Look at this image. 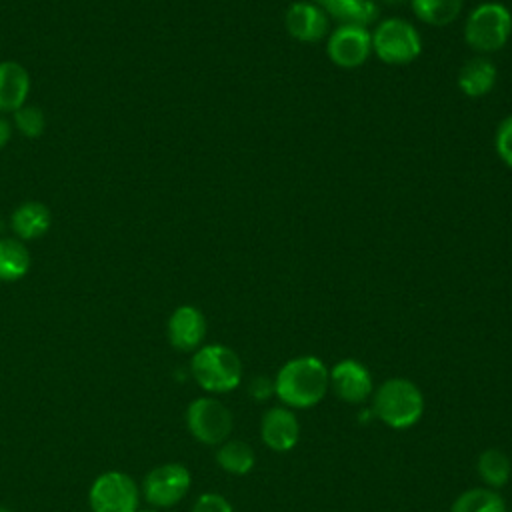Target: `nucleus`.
<instances>
[{"label":"nucleus","instance_id":"a878e982","mask_svg":"<svg viewBox=\"0 0 512 512\" xmlns=\"http://www.w3.org/2000/svg\"><path fill=\"white\" fill-rule=\"evenodd\" d=\"M250 394L256 398V400H264L268 396L274 394V380L270 378H264V376H256L250 384Z\"/></svg>","mask_w":512,"mask_h":512},{"label":"nucleus","instance_id":"dca6fc26","mask_svg":"<svg viewBox=\"0 0 512 512\" xmlns=\"http://www.w3.org/2000/svg\"><path fill=\"white\" fill-rule=\"evenodd\" d=\"M496 84V66L482 56L470 58L458 72V88L472 98L488 94Z\"/></svg>","mask_w":512,"mask_h":512},{"label":"nucleus","instance_id":"9d476101","mask_svg":"<svg viewBox=\"0 0 512 512\" xmlns=\"http://www.w3.org/2000/svg\"><path fill=\"white\" fill-rule=\"evenodd\" d=\"M332 392L348 404H362L374 394V382L368 368L354 360L344 358L328 370Z\"/></svg>","mask_w":512,"mask_h":512},{"label":"nucleus","instance_id":"a211bd4d","mask_svg":"<svg viewBox=\"0 0 512 512\" xmlns=\"http://www.w3.org/2000/svg\"><path fill=\"white\" fill-rule=\"evenodd\" d=\"M476 470L480 480L494 490L508 484L512 474V462L508 454L502 452L500 448H486L480 452L476 460Z\"/></svg>","mask_w":512,"mask_h":512},{"label":"nucleus","instance_id":"6e6552de","mask_svg":"<svg viewBox=\"0 0 512 512\" xmlns=\"http://www.w3.org/2000/svg\"><path fill=\"white\" fill-rule=\"evenodd\" d=\"M190 482V472L182 464L170 462L156 466L144 478V498L156 508L174 506L188 494Z\"/></svg>","mask_w":512,"mask_h":512},{"label":"nucleus","instance_id":"4be33fe9","mask_svg":"<svg viewBox=\"0 0 512 512\" xmlns=\"http://www.w3.org/2000/svg\"><path fill=\"white\" fill-rule=\"evenodd\" d=\"M414 14L430 26H448L456 20L464 0H410Z\"/></svg>","mask_w":512,"mask_h":512},{"label":"nucleus","instance_id":"f03ea898","mask_svg":"<svg viewBox=\"0 0 512 512\" xmlns=\"http://www.w3.org/2000/svg\"><path fill=\"white\" fill-rule=\"evenodd\" d=\"M374 414L388 428L404 430L424 414V394L408 378H388L372 394Z\"/></svg>","mask_w":512,"mask_h":512},{"label":"nucleus","instance_id":"b1692460","mask_svg":"<svg viewBox=\"0 0 512 512\" xmlns=\"http://www.w3.org/2000/svg\"><path fill=\"white\" fill-rule=\"evenodd\" d=\"M496 152L512 168V116L504 118L496 130Z\"/></svg>","mask_w":512,"mask_h":512},{"label":"nucleus","instance_id":"7ed1b4c3","mask_svg":"<svg viewBox=\"0 0 512 512\" xmlns=\"http://www.w3.org/2000/svg\"><path fill=\"white\" fill-rule=\"evenodd\" d=\"M194 380L206 392L224 394L242 382V362L238 354L224 344H208L194 352L190 362Z\"/></svg>","mask_w":512,"mask_h":512},{"label":"nucleus","instance_id":"f257e3e1","mask_svg":"<svg viewBox=\"0 0 512 512\" xmlns=\"http://www.w3.org/2000/svg\"><path fill=\"white\" fill-rule=\"evenodd\" d=\"M326 364L316 356L288 360L274 378V396L288 408H312L328 392Z\"/></svg>","mask_w":512,"mask_h":512},{"label":"nucleus","instance_id":"6ab92c4d","mask_svg":"<svg viewBox=\"0 0 512 512\" xmlns=\"http://www.w3.org/2000/svg\"><path fill=\"white\" fill-rule=\"evenodd\" d=\"M30 270V252L16 238H0V280L14 282Z\"/></svg>","mask_w":512,"mask_h":512},{"label":"nucleus","instance_id":"aec40b11","mask_svg":"<svg viewBox=\"0 0 512 512\" xmlns=\"http://www.w3.org/2000/svg\"><path fill=\"white\" fill-rule=\"evenodd\" d=\"M254 462V450L244 440H224L222 444H218L216 464L228 474H248L254 468Z\"/></svg>","mask_w":512,"mask_h":512},{"label":"nucleus","instance_id":"20e7f679","mask_svg":"<svg viewBox=\"0 0 512 512\" xmlns=\"http://www.w3.org/2000/svg\"><path fill=\"white\" fill-rule=\"evenodd\" d=\"M512 32V14L500 2H482L466 18V44L478 52L500 50Z\"/></svg>","mask_w":512,"mask_h":512},{"label":"nucleus","instance_id":"39448f33","mask_svg":"<svg viewBox=\"0 0 512 512\" xmlns=\"http://www.w3.org/2000/svg\"><path fill=\"white\" fill-rule=\"evenodd\" d=\"M372 34V52L386 64H408L422 52L420 32L402 18L382 20Z\"/></svg>","mask_w":512,"mask_h":512},{"label":"nucleus","instance_id":"bb28decb","mask_svg":"<svg viewBox=\"0 0 512 512\" xmlns=\"http://www.w3.org/2000/svg\"><path fill=\"white\" fill-rule=\"evenodd\" d=\"M10 134H12L10 122L4 116H0V148L6 146V142L10 140Z\"/></svg>","mask_w":512,"mask_h":512},{"label":"nucleus","instance_id":"c85d7f7f","mask_svg":"<svg viewBox=\"0 0 512 512\" xmlns=\"http://www.w3.org/2000/svg\"><path fill=\"white\" fill-rule=\"evenodd\" d=\"M136 512H158V510H154V508H146V510H140V508H138Z\"/></svg>","mask_w":512,"mask_h":512},{"label":"nucleus","instance_id":"412c9836","mask_svg":"<svg viewBox=\"0 0 512 512\" xmlns=\"http://www.w3.org/2000/svg\"><path fill=\"white\" fill-rule=\"evenodd\" d=\"M450 512H506V502L488 486L468 488L452 502Z\"/></svg>","mask_w":512,"mask_h":512},{"label":"nucleus","instance_id":"f8f14e48","mask_svg":"<svg viewBox=\"0 0 512 512\" xmlns=\"http://www.w3.org/2000/svg\"><path fill=\"white\" fill-rule=\"evenodd\" d=\"M284 22H286L288 34L300 42L322 40L328 34V26H330V18L324 14V10L308 0L290 4V8L286 10Z\"/></svg>","mask_w":512,"mask_h":512},{"label":"nucleus","instance_id":"423d86ee","mask_svg":"<svg viewBox=\"0 0 512 512\" xmlns=\"http://www.w3.org/2000/svg\"><path fill=\"white\" fill-rule=\"evenodd\" d=\"M186 426L198 442L218 446L230 436L234 420L232 412L220 400L202 396L188 404Z\"/></svg>","mask_w":512,"mask_h":512},{"label":"nucleus","instance_id":"ddd939ff","mask_svg":"<svg viewBox=\"0 0 512 512\" xmlns=\"http://www.w3.org/2000/svg\"><path fill=\"white\" fill-rule=\"evenodd\" d=\"M206 336L204 314L196 306H178L168 320V340L176 350H198Z\"/></svg>","mask_w":512,"mask_h":512},{"label":"nucleus","instance_id":"393cba45","mask_svg":"<svg viewBox=\"0 0 512 512\" xmlns=\"http://www.w3.org/2000/svg\"><path fill=\"white\" fill-rule=\"evenodd\" d=\"M192 512H232V504L222 494L206 492L196 498Z\"/></svg>","mask_w":512,"mask_h":512},{"label":"nucleus","instance_id":"5701e85b","mask_svg":"<svg viewBox=\"0 0 512 512\" xmlns=\"http://www.w3.org/2000/svg\"><path fill=\"white\" fill-rule=\"evenodd\" d=\"M14 120L18 130L26 136V138H38L44 132L46 126V118L44 112L38 106H22L14 112Z\"/></svg>","mask_w":512,"mask_h":512},{"label":"nucleus","instance_id":"1a4fd4ad","mask_svg":"<svg viewBox=\"0 0 512 512\" xmlns=\"http://www.w3.org/2000/svg\"><path fill=\"white\" fill-rule=\"evenodd\" d=\"M372 52V34L368 26L338 24L326 42L328 58L340 68H356L368 60Z\"/></svg>","mask_w":512,"mask_h":512},{"label":"nucleus","instance_id":"4468645a","mask_svg":"<svg viewBox=\"0 0 512 512\" xmlns=\"http://www.w3.org/2000/svg\"><path fill=\"white\" fill-rule=\"evenodd\" d=\"M30 76L16 62H0V112H16L26 104Z\"/></svg>","mask_w":512,"mask_h":512},{"label":"nucleus","instance_id":"9b49d317","mask_svg":"<svg viewBox=\"0 0 512 512\" xmlns=\"http://www.w3.org/2000/svg\"><path fill=\"white\" fill-rule=\"evenodd\" d=\"M260 438L272 452H288L298 444L300 422L290 408H268L260 420Z\"/></svg>","mask_w":512,"mask_h":512},{"label":"nucleus","instance_id":"f3484780","mask_svg":"<svg viewBox=\"0 0 512 512\" xmlns=\"http://www.w3.org/2000/svg\"><path fill=\"white\" fill-rule=\"evenodd\" d=\"M12 230L22 240H34L50 228V210L42 202H24L12 212Z\"/></svg>","mask_w":512,"mask_h":512},{"label":"nucleus","instance_id":"c756f323","mask_svg":"<svg viewBox=\"0 0 512 512\" xmlns=\"http://www.w3.org/2000/svg\"><path fill=\"white\" fill-rule=\"evenodd\" d=\"M0 512H12V510H8V508H4V506H0Z\"/></svg>","mask_w":512,"mask_h":512},{"label":"nucleus","instance_id":"cd10ccee","mask_svg":"<svg viewBox=\"0 0 512 512\" xmlns=\"http://www.w3.org/2000/svg\"><path fill=\"white\" fill-rule=\"evenodd\" d=\"M380 2H384V4H402L406 0H380Z\"/></svg>","mask_w":512,"mask_h":512},{"label":"nucleus","instance_id":"2eb2a0df","mask_svg":"<svg viewBox=\"0 0 512 512\" xmlns=\"http://www.w3.org/2000/svg\"><path fill=\"white\" fill-rule=\"evenodd\" d=\"M324 10L328 18L338 24H360L368 26L378 18V8L374 0H312Z\"/></svg>","mask_w":512,"mask_h":512},{"label":"nucleus","instance_id":"0eeeda50","mask_svg":"<svg viewBox=\"0 0 512 512\" xmlns=\"http://www.w3.org/2000/svg\"><path fill=\"white\" fill-rule=\"evenodd\" d=\"M92 512H136L140 494L134 480L124 472H104L90 486Z\"/></svg>","mask_w":512,"mask_h":512}]
</instances>
